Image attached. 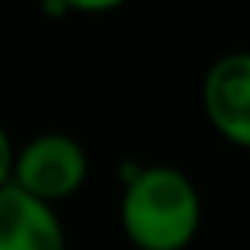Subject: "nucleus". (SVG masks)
<instances>
[{
	"label": "nucleus",
	"instance_id": "2",
	"mask_svg": "<svg viewBox=\"0 0 250 250\" xmlns=\"http://www.w3.org/2000/svg\"><path fill=\"white\" fill-rule=\"evenodd\" d=\"M86 178H89V154L72 134L45 130L24 141L14 154L11 182L42 202L62 206L65 199L83 192Z\"/></svg>",
	"mask_w": 250,
	"mask_h": 250
},
{
	"label": "nucleus",
	"instance_id": "4",
	"mask_svg": "<svg viewBox=\"0 0 250 250\" xmlns=\"http://www.w3.org/2000/svg\"><path fill=\"white\" fill-rule=\"evenodd\" d=\"M0 250H69L59 206L35 199L14 182L0 188Z\"/></svg>",
	"mask_w": 250,
	"mask_h": 250
},
{
	"label": "nucleus",
	"instance_id": "3",
	"mask_svg": "<svg viewBox=\"0 0 250 250\" xmlns=\"http://www.w3.org/2000/svg\"><path fill=\"white\" fill-rule=\"evenodd\" d=\"M202 110L209 127L250 154V52L219 55L202 76Z\"/></svg>",
	"mask_w": 250,
	"mask_h": 250
},
{
	"label": "nucleus",
	"instance_id": "6",
	"mask_svg": "<svg viewBox=\"0 0 250 250\" xmlns=\"http://www.w3.org/2000/svg\"><path fill=\"white\" fill-rule=\"evenodd\" d=\"M62 11H72V14H110L117 7H124L127 0H59Z\"/></svg>",
	"mask_w": 250,
	"mask_h": 250
},
{
	"label": "nucleus",
	"instance_id": "5",
	"mask_svg": "<svg viewBox=\"0 0 250 250\" xmlns=\"http://www.w3.org/2000/svg\"><path fill=\"white\" fill-rule=\"evenodd\" d=\"M14 154H18V144H14L11 130L0 124V188L11 185V175H14Z\"/></svg>",
	"mask_w": 250,
	"mask_h": 250
},
{
	"label": "nucleus",
	"instance_id": "1",
	"mask_svg": "<svg viewBox=\"0 0 250 250\" xmlns=\"http://www.w3.org/2000/svg\"><path fill=\"white\" fill-rule=\"evenodd\" d=\"M120 229L134 250H188L202 229V195L175 165H130L120 192Z\"/></svg>",
	"mask_w": 250,
	"mask_h": 250
}]
</instances>
